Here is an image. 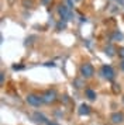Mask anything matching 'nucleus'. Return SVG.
<instances>
[{
	"instance_id": "nucleus-11",
	"label": "nucleus",
	"mask_w": 124,
	"mask_h": 125,
	"mask_svg": "<svg viewBox=\"0 0 124 125\" xmlns=\"http://www.w3.org/2000/svg\"><path fill=\"white\" fill-rule=\"evenodd\" d=\"M106 55H109V56H113L114 55V49H113L112 46H107L106 48Z\"/></svg>"
},
{
	"instance_id": "nucleus-2",
	"label": "nucleus",
	"mask_w": 124,
	"mask_h": 125,
	"mask_svg": "<svg viewBox=\"0 0 124 125\" xmlns=\"http://www.w3.org/2000/svg\"><path fill=\"white\" fill-rule=\"evenodd\" d=\"M25 101L30 104V105H33V107H39L41 104H42V97L38 96V94H35V93H30L25 96Z\"/></svg>"
},
{
	"instance_id": "nucleus-10",
	"label": "nucleus",
	"mask_w": 124,
	"mask_h": 125,
	"mask_svg": "<svg viewBox=\"0 0 124 125\" xmlns=\"http://www.w3.org/2000/svg\"><path fill=\"white\" fill-rule=\"evenodd\" d=\"M117 55H118V58H121V61L124 59V46H121V48H118L117 51Z\"/></svg>"
},
{
	"instance_id": "nucleus-5",
	"label": "nucleus",
	"mask_w": 124,
	"mask_h": 125,
	"mask_svg": "<svg viewBox=\"0 0 124 125\" xmlns=\"http://www.w3.org/2000/svg\"><path fill=\"white\" fill-rule=\"evenodd\" d=\"M58 13L61 16V20H63V21L69 20V17H71V11H69V9L66 6H62L61 4V6L58 7Z\"/></svg>"
},
{
	"instance_id": "nucleus-8",
	"label": "nucleus",
	"mask_w": 124,
	"mask_h": 125,
	"mask_svg": "<svg viewBox=\"0 0 124 125\" xmlns=\"http://www.w3.org/2000/svg\"><path fill=\"white\" fill-rule=\"evenodd\" d=\"M85 96L87 97L89 100H96V91L87 87V89H85Z\"/></svg>"
},
{
	"instance_id": "nucleus-9",
	"label": "nucleus",
	"mask_w": 124,
	"mask_h": 125,
	"mask_svg": "<svg viewBox=\"0 0 124 125\" xmlns=\"http://www.w3.org/2000/svg\"><path fill=\"white\" fill-rule=\"evenodd\" d=\"M34 118H35V121H37V122H48L47 117H45V115H42V114H39V113L34 114Z\"/></svg>"
},
{
	"instance_id": "nucleus-20",
	"label": "nucleus",
	"mask_w": 124,
	"mask_h": 125,
	"mask_svg": "<svg viewBox=\"0 0 124 125\" xmlns=\"http://www.w3.org/2000/svg\"><path fill=\"white\" fill-rule=\"evenodd\" d=\"M123 103H124V97H123Z\"/></svg>"
},
{
	"instance_id": "nucleus-3",
	"label": "nucleus",
	"mask_w": 124,
	"mask_h": 125,
	"mask_svg": "<svg viewBox=\"0 0 124 125\" xmlns=\"http://www.w3.org/2000/svg\"><path fill=\"white\" fill-rule=\"evenodd\" d=\"M42 101L45 104H51V103H55L56 98H58V94H56V91L54 89H50V90H47L42 93Z\"/></svg>"
},
{
	"instance_id": "nucleus-12",
	"label": "nucleus",
	"mask_w": 124,
	"mask_h": 125,
	"mask_svg": "<svg viewBox=\"0 0 124 125\" xmlns=\"http://www.w3.org/2000/svg\"><path fill=\"white\" fill-rule=\"evenodd\" d=\"M113 38H114V40H123V34H121V32H118V31H116V32H114V35H113Z\"/></svg>"
},
{
	"instance_id": "nucleus-7",
	"label": "nucleus",
	"mask_w": 124,
	"mask_h": 125,
	"mask_svg": "<svg viewBox=\"0 0 124 125\" xmlns=\"http://www.w3.org/2000/svg\"><path fill=\"white\" fill-rule=\"evenodd\" d=\"M78 113H79V115H89L90 114V107L87 105V104H85L83 103V104H80Z\"/></svg>"
},
{
	"instance_id": "nucleus-13",
	"label": "nucleus",
	"mask_w": 124,
	"mask_h": 125,
	"mask_svg": "<svg viewBox=\"0 0 124 125\" xmlns=\"http://www.w3.org/2000/svg\"><path fill=\"white\" fill-rule=\"evenodd\" d=\"M65 25H66V24H65V21H59V23H58V25H56V30H63V28H65Z\"/></svg>"
},
{
	"instance_id": "nucleus-15",
	"label": "nucleus",
	"mask_w": 124,
	"mask_h": 125,
	"mask_svg": "<svg viewBox=\"0 0 124 125\" xmlns=\"http://www.w3.org/2000/svg\"><path fill=\"white\" fill-rule=\"evenodd\" d=\"M73 83L76 84V87H82V86H83V83H82L80 80H73Z\"/></svg>"
},
{
	"instance_id": "nucleus-1",
	"label": "nucleus",
	"mask_w": 124,
	"mask_h": 125,
	"mask_svg": "<svg viewBox=\"0 0 124 125\" xmlns=\"http://www.w3.org/2000/svg\"><path fill=\"white\" fill-rule=\"evenodd\" d=\"M79 73H80V76H82L83 79H90V77H93V74H95V69L92 66V63L86 62L80 66Z\"/></svg>"
},
{
	"instance_id": "nucleus-6",
	"label": "nucleus",
	"mask_w": 124,
	"mask_h": 125,
	"mask_svg": "<svg viewBox=\"0 0 124 125\" xmlns=\"http://www.w3.org/2000/svg\"><path fill=\"white\" fill-rule=\"evenodd\" d=\"M110 121H112L113 124H121L124 122V114L123 113H113L110 115Z\"/></svg>"
},
{
	"instance_id": "nucleus-14",
	"label": "nucleus",
	"mask_w": 124,
	"mask_h": 125,
	"mask_svg": "<svg viewBox=\"0 0 124 125\" xmlns=\"http://www.w3.org/2000/svg\"><path fill=\"white\" fill-rule=\"evenodd\" d=\"M113 91L114 93H118L120 91V84H113Z\"/></svg>"
},
{
	"instance_id": "nucleus-17",
	"label": "nucleus",
	"mask_w": 124,
	"mask_h": 125,
	"mask_svg": "<svg viewBox=\"0 0 124 125\" xmlns=\"http://www.w3.org/2000/svg\"><path fill=\"white\" fill-rule=\"evenodd\" d=\"M0 80H1V83L4 82V73H0Z\"/></svg>"
},
{
	"instance_id": "nucleus-16",
	"label": "nucleus",
	"mask_w": 124,
	"mask_h": 125,
	"mask_svg": "<svg viewBox=\"0 0 124 125\" xmlns=\"http://www.w3.org/2000/svg\"><path fill=\"white\" fill-rule=\"evenodd\" d=\"M23 68H24V66H21V65H14V66H13L14 70H20V69H23Z\"/></svg>"
},
{
	"instance_id": "nucleus-18",
	"label": "nucleus",
	"mask_w": 124,
	"mask_h": 125,
	"mask_svg": "<svg viewBox=\"0 0 124 125\" xmlns=\"http://www.w3.org/2000/svg\"><path fill=\"white\" fill-rule=\"evenodd\" d=\"M120 68H121V70H124V59L121 61V63H120Z\"/></svg>"
},
{
	"instance_id": "nucleus-4",
	"label": "nucleus",
	"mask_w": 124,
	"mask_h": 125,
	"mask_svg": "<svg viewBox=\"0 0 124 125\" xmlns=\"http://www.w3.org/2000/svg\"><path fill=\"white\" fill-rule=\"evenodd\" d=\"M101 74L109 82H113V80L116 79V73H114V70H113V68L110 65H103L101 66Z\"/></svg>"
},
{
	"instance_id": "nucleus-19",
	"label": "nucleus",
	"mask_w": 124,
	"mask_h": 125,
	"mask_svg": "<svg viewBox=\"0 0 124 125\" xmlns=\"http://www.w3.org/2000/svg\"><path fill=\"white\" fill-rule=\"evenodd\" d=\"M41 1H42V3H44V4H48V3H50L51 0H41Z\"/></svg>"
}]
</instances>
